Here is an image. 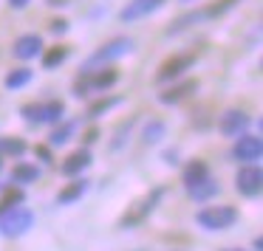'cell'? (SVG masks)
<instances>
[{
    "mask_svg": "<svg viewBox=\"0 0 263 251\" xmlns=\"http://www.w3.org/2000/svg\"><path fill=\"white\" fill-rule=\"evenodd\" d=\"M130 51H133V40H127V37H116V40L99 46L97 51H93L85 62H82V74H85V71H91V68H97V65L114 62V59L125 57V54H130Z\"/></svg>",
    "mask_w": 263,
    "mask_h": 251,
    "instance_id": "1",
    "label": "cell"
},
{
    "mask_svg": "<svg viewBox=\"0 0 263 251\" xmlns=\"http://www.w3.org/2000/svg\"><path fill=\"white\" fill-rule=\"evenodd\" d=\"M195 65V54H173V57H167L164 62L159 65V71H156V85H167V82L178 79L181 74H187L190 68Z\"/></svg>",
    "mask_w": 263,
    "mask_h": 251,
    "instance_id": "2",
    "label": "cell"
},
{
    "mask_svg": "<svg viewBox=\"0 0 263 251\" xmlns=\"http://www.w3.org/2000/svg\"><path fill=\"white\" fill-rule=\"evenodd\" d=\"M23 119H29L31 124H40V121H60L65 113V104L63 102H31V104H23L20 108Z\"/></svg>",
    "mask_w": 263,
    "mask_h": 251,
    "instance_id": "3",
    "label": "cell"
},
{
    "mask_svg": "<svg viewBox=\"0 0 263 251\" xmlns=\"http://www.w3.org/2000/svg\"><path fill=\"white\" fill-rule=\"evenodd\" d=\"M195 220H198V226L218 232V228L232 226V223L238 220V212H235L232 206H210V209H201L198 215H195Z\"/></svg>",
    "mask_w": 263,
    "mask_h": 251,
    "instance_id": "4",
    "label": "cell"
},
{
    "mask_svg": "<svg viewBox=\"0 0 263 251\" xmlns=\"http://www.w3.org/2000/svg\"><path fill=\"white\" fill-rule=\"evenodd\" d=\"M116 79H119V71L116 68H102V71H97V74H82L80 79H77L74 91L80 93V96H85V93H91V91H105V88L116 85Z\"/></svg>",
    "mask_w": 263,
    "mask_h": 251,
    "instance_id": "5",
    "label": "cell"
},
{
    "mask_svg": "<svg viewBox=\"0 0 263 251\" xmlns=\"http://www.w3.org/2000/svg\"><path fill=\"white\" fill-rule=\"evenodd\" d=\"M31 223H34V215L29 209H12L6 212V217L0 220V234L3 237H17V234L29 232Z\"/></svg>",
    "mask_w": 263,
    "mask_h": 251,
    "instance_id": "6",
    "label": "cell"
},
{
    "mask_svg": "<svg viewBox=\"0 0 263 251\" xmlns=\"http://www.w3.org/2000/svg\"><path fill=\"white\" fill-rule=\"evenodd\" d=\"M235 183H238V192H240V195H246V198H255V195L260 192V186H263V175H260V170H257L255 164H243V166L238 170Z\"/></svg>",
    "mask_w": 263,
    "mask_h": 251,
    "instance_id": "7",
    "label": "cell"
},
{
    "mask_svg": "<svg viewBox=\"0 0 263 251\" xmlns=\"http://www.w3.org/2000/svg\"><path fill=\"white\" fill-rule=\"evenodd\" d=\"M232 155L238 161H243V164H255L263 155V141L257 136H240L232 147Z\"/></svg>",
    "mask_w": 263,
    "mask_h": 251,
    "instance_id": "8",
    "label": "cell"
},
{
    "mask_svg": "<svg viewBox=\"0 0 263 251\" xmlns=\"http://www.w3.org/2000/svg\"><path fill=\"white\" fill-rule=\"evenodd\" d=\"M164 3H167V0H130V3L122 9L119 17L125 20V23H133V20H142V17H147V14L159 12Z\"/></svg>",
    "mask_w": 263,
    "mask_h": 251,
    "instance_id": "9",
    "label": "cell"
},
{
    "mask_svg": "<svg viewBox=\"0 0 263 251\" xmlns=\"http://www.w3.org/2000/svg\"><path fill=\"white\" fill-rule=\"evenodd\" d=\"M246 124H249V116H246L243 110H227V113L221 116V121H218V130H221L223 136H240V133L246 130Z\"/></svg>",
    "mask_w": 263,
    "mask_h": 251,
    "instance_id": "10",
    "label": "cell"
},
{
    "mask_svg": "<svg viewBox=\"0 0 263 251\" xmlns=\"http://www.w3.org/2000/svg\"><path fill=\"white\" fill-rule=\"evenodd\" d=\"M195 91H198V79H184V82H178V85L161 91L159 102L161 104H176V102H184L187 96H193Z\"/></svg>",
    "mask_w": 263,
    "mask_h": 251,
    "instance_id": "11",
    "label": "cell"
},
{
    "mask_svg": "<svg viewBox=\"0 0 263 251\" xmlns=\"http://www.w3.org/2000/svg\"><path fill=\"white\" fill-rule=\"evenodd\" d=\"M164 195V189H156V192H150V195H144L142 200H139L136 206H133V212L130 215H125V226H133V223H139V220H144V217L150 215V209H153L156 203H159V198Z\"/></svg>",
    "mask_w": 263,
    "mask_h": 251,
    "instance_id": "12",
    "label": "cell"
},
{
    "mask_svg": "<svg viewBox=\"0 0 263 251\" xmlns=\"http://www.w3.org/2000/svg\"><path fill=\"white\" fill-rule=\"evenodd\" d=\"M43 54V37L40 34H23L17 37V43H14V57L20 59H34Z\"/></svg>",
    "mask_w": 263,
    "mask_h": 251,
    "instance_id": "13",
    "label": "cell"
},
{
    "mask_svg": "<svg viewBox=\"0 0 263 251\" xmlns=\"http://www.w3.org/2000/svg\"><path fill=\"white\" fill-rule=\"evenodd\" d=\"M88 164H91V153L88 150H77V153H71L63 161V175H80Z\"/></svg>",
    "mask_w": 263,
    "mask_h": 251,
    "instance_id": "14",
    "label": "cell"
},
{
    "mask_svg": "<svg viewBox=\"0 0 263 251\" xmlns=\"http://www.w3.org/2000/svg\"><path fill=\"white\" fill-rule=\"evenodd\" d=\"M210 178V170H206L204 161H190L187 166H184V183H187L190 189L198 186L201 181H206Z\"/></svg>",
    "mask_w": 263,
    "mask_h": 251,
    "instance_id": "15",
    "label": "cell"
},
{
    "mask_svg": "<svg viewBox=\"0 0 263 251\" xmlns=\"http://www.w3.org/2000/svg\"><path fill=\"white\" fill-rule=\"evenodd\" d=\"M65 59H68V48L54 46V48H48V51H43V68H57Z\"/></svg>",
    "mask_w": 263,
    "mask_h": 251,
    "instance_id": "16",
    "label": "cell"
},
{
    "mask_svg": "<svg viewBox=\"0 0 263 251\" xmlns=\"http://www.w3.org/2000/svg\"><path fill=\"white\" fill-rule=\"evenodd\" d=\"M74 130H77V121H74V119H68L65 124H60L57 130H54L51 136H48V141H51L54 147H60V144H65L71 136H74Z\"/></svg>",
    "mask_w": 263,
    "mask_h": 251,
    "instance_id": "17",
    "label": "cell"
},
{
    "mask_svg": "<svg viewBox=\"0 0 263 251\" xmlns=\"http://www.w3.org/2000/svg\"><path fill=\"white\" fill-rule=\"evenodd\" d=\"M198 20H204V14H201V12H190V14H184V17L173 20V23H170V29H167V37L178 34V31H184V29H187V26L198 23Z\"/></svg>",
    "mask_w": 263,
    "mask_h": 251,
    "instance_id": "18",
    "label": "cell"
},
{
    "mask_svg": "<svg viewBox=\"0 0 263 251\" xmlns=\"http://www.w3.org/2000/svg\"><path fill=\"white\" fill-rule=\"evenodd\" d=\"M85 189H88L85 181H74V183H68V186L57 195V200H60V203H71V200H77L80 195H85Z\"/></svg>",
    "mask_w": 263,
    "mask_h": 251,
    "instance_id": "19",
    "label": "cell"
},
{
    "mask_svg": "<svg viewBox=\"0 0 263 251\" xmlns=\"http://www.w3.org/2000/svg\"><path fill=\"white\" fill-rule=\"evenodd\" d=\"M31 82V71L29 68H17L6 76V88L9 91H17V88H26Z\"/></svg>",
    "mask_w": 263,
    "mask_h": 251,
    "instance_id": "20",
    "label": "cell"
},
{
    "mask_svg": "<svg viewBox=\"0 0 263 251\" xmlns=\"http://www.w3.org/2000/svg\"><path fill=\"white\" fill-rule=\"evenodd\" d=\"M12 175H14V181L29 183V181H34V178H40V166H34V164H17Z\"/></svg>",
    "mask_w": 263,
    "mask_h": 251,
    "instance_id": "21",
    "label": "cell"
},
{
    "mask_svg": "<svg viewBox=\"0 0 263 251\" xmlns=\"http://www.w3.org/2000/svg\"><path fill=\"white\" fill-rule=\"evenodd\" d=\"M235 3H240V0H215V3H210L201 14H204V17H221V14H227Z\"/></svg>",
    "mask_w": 263,
    "mask_h": 251,
    "instance_id": "22",
    "label": "cell"
},
{
    "mask_svg": "<svg viewBox=\"0 0 263 251\" xmlns=\"http://www.w3.org/2000/svg\"><path fill=\"white\" fill-rule=\"evenodd\" d=\"M26 144L20 138H0V155H23Z\"/></svg>",
    "mask_w": 263,
    "mask_h": 251,
    "instance_id": "23",
    "label": "cell"
},
{
    "mask_svg": "<svg viewBox=\"0 0 263 251\" xmlns=\"http://www.w3.org/2000/svg\"><path fill=\"white\" fill-rule=\"evenodd\" d=\"M164 121H159V119H153L147 127H144V136H142V141H147V144H153V141H159L161 136H164Z\"/></svg>",
    "mask_w": 263,
    "mask_h": 251,
    "instance_id": "24",
    "label": "cell"
},
{
    "mask_svg": "<svg viewBox=\"0 0 263 251\" xmlns=\"http://www.w3.org/2000/svg\"><path fill=\"white\" fill-rule=\"evenodd\" d=\"M20 200H23V192H20V189H12V192H6L3 198H0V215H6V212L17 209Z\"/></svg>",
    "mask_w": 263,
    "mask_h": 251,
    "instance_id": "25",
    "label": "cell"
},
{
    "mask_svg": "<svg viewBox=\"0 0 263 251\" xmlns=\"http://www.w3.org/2000/svg\"><path fill=\"white\" fill-rule=\"evenodd\" d=\"M218 192V186H215V181H210V178H206V181H201L198 186H193L190 189V195H193L195 200H204V198H212V195Z\"/></svg>",
    "mask_w": 263,
    "mask_h": 251,
    "instance_id": "26",
    "label": "cell"
},
{
    "mask_svg": "<svg viewBox=\"0 0 263 251\" xmlns=\"http://www.w3.org/2000/svg\"><path fill=\"white\" fill-rule=\"evenodd\" d=\"M114 104H119V99H102V102L91 104V116H99V113H102V110L114 108Z\"/></svg>",
    "mask_w": 263,
    "mask_h": 251,
    "instance_id": "27",
    "label": "cell"
},
{
    "mask_svg": "<svg viewBox=\"0 0 263 251\" xmlns=\"http://www.w3.org/2000/svg\"><path fill=\"white\" fill-rule=\"evenodd\" d=\"M51 31H54V34H65V31H68V23H65V20H54Z\"/></svg>",
    "mask_w": 263,
    "mask_h": 251,
    "instance_id": "28",
    "label": "cell"
},
{
    "mask_svg": "<svg viewBox=\"0 0 263 251\" xmlns=\"http://www.w3.org/2000/svg\"><path fill=\"white\" fill-rule=\"evenodd\" d=\"M37 158H43V161H48V158H51V153H48V147H37Z\"/></svg>",
    "mask_w": 263,
    "mask_h": 251,
    "instance_id": "29",
    "label": "cell"
},
{
    "mask_svg": "<svg viewBox=\"0 0 263 251\" xmlns=\"http://www.w3.org/2000/svg\"><path fill=\"white\" fill-rule=\"evenodd\" d=\"M9 6L12 9H26L29 6V0H9Z\"/></svg>",
    "mask_w": 263,
    "mask_h": 251,
    "instance_id": "30",
    "label": "cell"
},
{
    "mask_svg": "<svg viewBox=\"0 0 263 251\" xmlns=\"http://www.w3.org/2000/svg\"><path fill=\"white\" fill-rule=\"evenodd\" d=\"M229 251H238V248H229Z\"/></svg>",
    "mask_w": 263,
    "mask_h": 251,
    "instance_id": "31",
    "label": "cell"
},
{
    "mask_svg": "<svg viewBox=\"0 0 263 251\" xmlns=\"http://www.w3.org/2000/svg\"><path fill=\"white\" fill-rule=\"evenodd\" d=\"M184 3H190V0H184Z\"/></svg>",
    "mask_w": 263,
    "mask_h": 251,
    "instance_id": "32",
    "label": "cell"
}]
</instances>
